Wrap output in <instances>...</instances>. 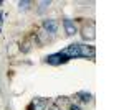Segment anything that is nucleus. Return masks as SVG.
Masks as SVG:
<instances>
[{"mask_svg": "<svg viewBox=\"0 0 124 110\" xmlns=\"http://www.w3.org/2000/svg\"><path fill=\"white\" fill-rule=\"evenodd\" d=\"M79 56H81V58H89V59H94V58H96V49H94V46L79 45Z\"/></svg>", "mask_w": 124, "mask_h": 110, "instance_id": "obj_3", "label": "nucleus"}, {"mask_svg": "<svg viewBox=\"0 0 124 110\" xmlns=\"http://www.w3.org/2000/svg\"><path fill=\"white\" fill-rule=\"evenodd\" d=\"M48 107V99H35L28 105V110H46Z\"/></svg>", "mask_w": 124, "mask_h": 110, "instance_id": "obj_6", "label": "nucleus"}, {"mask_svg": "<svg viewBox=\"0 0 124 110\" xmlns=\"http://www.w3.org/2000/svg\"><path fill=\"white\" fill-rule=\"evenodd\" d=\"M68 61V58L61 51L60 53H55V54H50L45 58V63H48V64H51V66H58V64H63V63H66Z\"/></svg>", "mask_w": 124, "mask_h": 110, "instance_id": "obj_1", "label": "nucleus"}, {"mask_svg": "<svg viewBox=\"0 0 124 110\" xmlns=\"http://www.w3.org/2000/svg\"><path fill=\"white\" fill-rule=\"evenodd\" d=\"M81 36L85 38V39H88V41H93L96 38L94 35V23H89V26H85L83 30H81Z\"/></svg>", "mask_w": 124, "mask_h": 110, "instance_id": "obj_7", "label": "nucleus"}, {"mask_svg": "<svg viewBox=\"0 0 124 110\" xmlns=\"http://www.w3.org/2000/svg\"><path fill=\"white\" fill-rule=\"evenodd\" d=\"M38 5H40V12H43V10L50 8L51 2H50V0H43V2H38Z\"/></svg>", "mask_w": 124, "mask_h": 110, "instance_id": "obj_10", "label": "nucleus"}, {"mask_svg": "<svg viewBox=\"0 0 124 110\" xmlns=\"http://www.w3.org/2000/svg\"><path fill=\"white\" fill-rule=\"evenodd\" d=\"M43 30H45V33H56L58 31V21L55 18H46V20H43Z\"/></svg>", "mask_w": 124, "mask_h": 110, "instance_id": "obj_4", "label": "nucleus"}, {"mask_svg": "<svg viewBox=\"0 0 124 110\" xmlns=\"http://www.w3.org/2000/svg\"><path fill=\"white\" fill-rule=\"evenodd\" d=\"M61 53L66 56L68 59L81 58V56H79V45H70V46H66L65 49H61Z\"/></svg>", "mask_w": 124, "mask_h": 110, "instance_id": "obj_2", "label": "nucleus"}, {"mask_svg": "<svg viewBox=\"0 0 124 110\" xmlns=\"http://www.w3.org/2000/svg\"><path fill=\"white\" fill-rule=\"evenodd\" d=\"M22 51H23V53H28V51H30V45H28V43H27V45H23Z\"/></svg>", "mask_w": 124, "mask_h": 110, "instance_id": "obj_11", "label": "nucleus"}, {"mask_svg": "<svg viewBox=\"0 0 124 110\" xmlns=\"http://www.w3.org/2000/svg\"><path fill=\"white\" fill-rule=\"evenodd\" d=\"M30 5H31V2L30 0H23V2H18V10L20 12H27L30 8Z\"/></svg>", "mask_w": 124, "mask_h": 110, "instance_id": "obj_9", "label": "nucleus"}, {"mask_svg": "<svg viewBox=\"0 0 124 110\" xmlns=\"http://www.w3.org/2000/svg\"><path fill=\"white\" fill-rule=\"evenodd\" d=\"M63 26H65V31H66V35H70V36H75V35L78 33V28H76V23H75V20L65 18V20H63Z\"/></svg>", "mask_w": 124, "mask_h": 110, "instance_id": "obj_5", "label": "nucleus"}, {"mask_svg": "<svg viewBox=\"0 0 124 110\" xmlns=\"http://www.w3.org/2000/svg\"><path fill=\"white\" fill-rule=\"evenodd\" d=\"M50 110H60V109H58L56 105H51V107H50Z\"/></svg>", "mask_w": 124, "mask_h": 110, "instance_id": "obj_13", "label": "nucleus"}, {"mask_svg": "<svg viewBox=\"0 0 124 110\" xmlns=\"http://www.w3.org/2000/svg\"><path fill=\"white\" fill-rule=\"evenodd\" d=\"M75 97H76V99H79L83 104H88V102H91V99H93V95H91L88 91H79V92H76V95H75Z\"/></svg>", "mask_w": 124, "mask_h": 110, "instance_id": "obj_8", "label": "nucleus"}, {"mask_svg": "<svg viewBox=\"0 0 124 110\" xmlns=\"http://www.w3.org/2000/svg\"><path fill=\"white\" fill-rule=\"evenodd\" d=\"M0 31H2V28H0Z\"/></svg>", "mask_w": 124, "mask_h": 110, "instance_id": "obj_14", "label": "nucleus"}, {"mask_svg": "<svg viewBox=\"0 0 124 110\" xmlns=\"http://www.w3.org/2000/svg\"><path fill=\"white\" fill-rule=\"evenodd\" d=\"M70 110H81V109H79V105H76V104H71L70 105Z\"/></svg>", "mask_w": 124, "mask_h": 110, "instance_id": "obj_12", "label": "nucleus"}]
</instances>
